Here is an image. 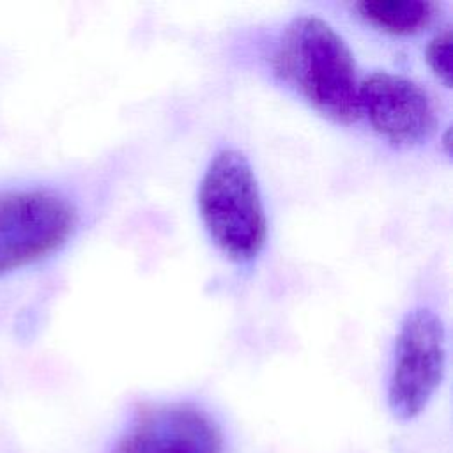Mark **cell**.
I'll list each match as a JSON object with an SVG mask.
<instances>
[{"label":"cell","mask_w":453,"mask_h":453,"mask_svg":"<svg viewBox=\"0 0 453 453\" xmlns=\"http://www.w3.org/2000/svg\"><path fill=\"white\" fill-rule=\"evenodd\" d=\"M274 73L315 110L352 124L359 113V74L345 39L319 16L294 18L273 55Z\"/></svg>","instance_id":"1"},{"label":"cell","mask_w":453,"mask_h":453,"mask_svg":"<svg viewBox=\"0 0 453 453\" xmlns=\"http://www.w3.org/2000/svg\"><path fill=\"white\" fill-rule=\"evenodd\" d=\"M198 209L211 239L228 258L250 262L262 251L265 211L258 180L241 150L214 154L200 182Z\"/></svg>","instance_id":"2"},{"label":"cell","mask_w":453,"mask_h":453,"mask_svg":"<svg viewBox=\"0 0 453 453\" xmlns=\"http://www.w3.org/2000/svg\"><path fill=\"white\" fill-rule=\"evenodd\" d=\"M76 219L73 203L53 191L0 193V276L62 248Z\"/></svg>","instance_id":"3"},{"label":"cell","mask_w":453,"mask_h":453,"mask_svg":"<svg viewBox=\"0 0 453 453\" xmlns=\"http://www.w3.org/2000/svg\"><path fill=\"white\" fill-rule=\"evenodd\" d=\"M446 370V331L426 308L411 311L398 331L388 384V405L400 419L416 418L437 391Z\"/></svg>","instance_id":"4"},{"label":"cell","mask_w":453,"mask_h":453,"mask_svg":"<svg viewBox=\"0 0 453 453\" xmlns=\"http://www.w3.org/2000/svg\"><path fill=\"white\" fill-rule=\"evenodd\" d=\"M359 113L380 136L396 145L425 142L437 124L428 92L414 80L386 71L361 81Z\"/></svg>","instance_id":"5"},{"label":"cell","mask_w":453,"mask_h":453,"mask_svg":"<svg viewBox=\"0 0 453 453\" xmlns=\"http://www.w3.org/2000/svg\"><path fill=\"white\" fill-rule=\"evenodd\" d=\"M117 453H223L216 421L188 403H156L138 411Z\"/></svg>","instance_id":"6"},{"label":"cell","mask_w":453,"mask_h":453,"mask_svg":"<svg viewBox=\"0 0 453 453\" xmlns=\"http://www.w3.org/2000/svg\"><path fill=\"white\" fill-rule=\"evenodd\" d=\"M359 16L391 34L409 35L426 28L437 12V4L425 0H365L354 4Z\"/></svg>","instance_id":"7"},{"label":"cell","mask_w":453,"mask_h":453,"mask_svg":"<svg viewBox=\"0 0 453 453\" xmlns=\"http://www.w3.org/2000/svg\"><path fill=\"white\" fill-rule=\"evenodd\" d=\"M425 58L432 73L446 85H451V32L449 28H442L437 32L426 46Z\"/></svg>","instance_id":"8"}]
</instances>
